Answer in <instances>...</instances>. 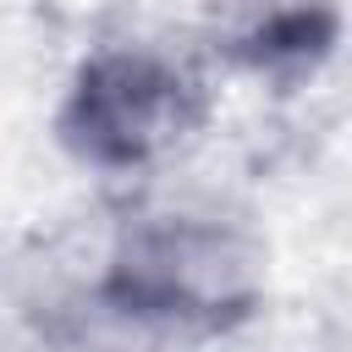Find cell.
Listing matches in <instances>:
<instances>
[{"instance_id":"cell-1","label":"cell","mask_w":352,"mask_h":352,"mask_svg":"<svg viewBox=\"0 0 352 352\" xmlns=\"http://www.w3.org/2000/svg\"><path fill=\"white\" fill-rule=\"evenodd\" d=\"M88 297L110 346L220 341L270 297V242L226 198L143 182L88 242Z\"/></svg>"},{"instance_id":"cell-3","label":"cell","mask_w":352,"mask_h":352,"mask_svg":"<svg viewBox=\"0 0 352 352\" xmlns=\"http://www.w3.org/2000/svg\"><path fill=\"white\" fill-rule=\"evenodd\" d=\"M192 38L220 77L302 88L336 60L346 38V0H198Z\"/></svg>"},{"instance_id":"cell-2","label":"cell","mask_w":352,"mask_h":352,"mask_svg":"<svg viewBox=\"0 0 352 352\" xmlns=\"http://www.w3.org/2000/svg\"><path fill=\"white\" fill-rule=\"evenodd\" d=\"M214 60L187 33L116 28L66 72L55 99V143L104 182H160L214 116Z\"/></svg>"}]
</instances>
